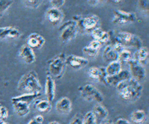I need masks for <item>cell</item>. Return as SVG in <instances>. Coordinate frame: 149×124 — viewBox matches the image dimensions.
<instances>
[{
    "label": "cell",
    "mask_w": 149,
    "mask_h": 124,
    "mask_svg": "<svg viewBox=\"0 0 149 124\" xmlns=\"http://www.w3.org/2000/svg\"><path fill=\"white\" fill-rule=\"evenodd\" d=\"M116 89L119 97L129 102L137 101L141 97L143 90L140 83L132 77L118 83Z\"/></svg>",
    "instance_id": "cell-1"
},
{
    "label": "cell",
    "mask_w": 149,
    "mask_h": 124,
    "mask_svg": "<svg viewBox=\"0 0 149 124\" xmlns=\"http://www.w3.org/2000/svg\"><path fill=\"white\" fill-rule=\"evenodd\" d=\"M17 89L22 94L40 93L42 86L37 72L31 70L23 74L18 81Z\"/></svg>",
    "instance_id": "cell-2"
},
{
    "label": "cell",
    "mask_w": 149,
    "mask_h": 124,
    "mask_svg": "<svg viewBox=\"0 0 149 124\" xmlns=\"http://www.w3.org/2000/svg\"><path fill=\"white\" fill-rule=\"evenodd\" d=\"M40 96L41 93L22 94L21 95L13 97L11 99V103L14 111L20 116L27 115L30 111V104Z\"/></svg>",
    "instance_id": "cell-3"
},
{
    "label": "cell",
    "mask_w": 149,
    "mask_h": 124,
    "mask_svg": "<svg viewBox=\"0 0 149 124\" xmlns=\"http://www.w3.org/2000/svg\"><path fill=\"white\" fill-rule=\"evenodd\" d=\"M66 56L63 53H60L48 60V71L52 78L59 79L63 76L66 67Z\"/></svg>",
    "instance_id": "cell-4"
},
{
    "label": "cell",
    "mask_w": 149,
    "mask_h": 124,
    "mask_svg": "<svg viewBox=\"0 0 149 124\" xmlns=\"http://www.w3.org/2000/svg\"><path fill=\"white\" fill-rule=\"evenodd\" d=\"M74 20L76 21L79 30L83 32L91 33L95 29L99 28L100 19L96 15H90L86 17L74 16Z\"/></svg>",
    "instance_id": "cell-5"
},
{
    "label": "cell",
    "mask_w": 149,
    "mask_h": 124,
    "mask_svg": "<svg viewBox=\"0 0 149 124\" xmlns=\"http://www.w3.org/2000/svg\"><path fill=\"white\" fill-rule=\"evenodd\" d=\"M78 90L80 96L87 101H95L101 104L104 100L101 92L91 83H86L79 87Z\"/></svg>",
    "instance_id": "cell-6"
},
{
    "label": "cell",
    "mask_w": 149,
    "mask_h": 124,
    "mask_svg": "<svg viewBox=\"0 0 149 124\" xmlns=\"http://www.w3.org/2000/svg\"><path fill=\"white\" fill-rule=\"evenodd\" d=\"M114 39L124 47H134L137 49L142 46L141 39L129 32L119 31L116 34Z\"/></svg>",
    "instance_id": "cell-7"
},
{
    "label": "cell",
    "mask_w": 149,
    "mask_h": 124,
    "mask_svg": "<svg viewBox=\"0 0 149 124\" xmlns=\"http://www.w3.org/2000/svg\"><path fill=\"white\" fill-rule=\"evenodd\" d=\"M59 30L60 31L59 38L64 43L71 41L79 32L76 23L74 20H69L64 23Z\"/></svg>",
    "instance_id": "cell-8"
},
{
    "label": "cell",
    "mask_w": 149,
    "mask_h": 124,
    "mask_svg": "<svg viewBox=\"0 0 149 124\" xmlns=\"http://www.w3.org/2000/svg\"><path fill=\"white\" fill-rule=\"evenodd\" d=\"M136 18V14L133 12L116 9L113 11L112 22L118 25H124L135 21Z\"/></svg>",
    "instance_id": "cell-9"
},
{
    "label": "cell",
    "mask_w": 149,
    "mask_h": 124,
    "mask_svg": "<svg viewBox=\"0 0 149 124\" xmlns=\"http://www.w3.org/2000/svg\"><path fill=\"white\" fill-rule=\"evenodd\" d=\"M129 67V73L132 78L138 82L143 81L146 76V71L144 65H141L133 59L128 63Z\"/></svg>",
    "instance_id": "cell-10"
},
{
    "label": "cell",
    "mask_w": 149,
    "mask_h": 124,
    "mask_svg": "<svg viewBox=\"0 0 149 124\" xmlns=\"http://www.w3.org/2000/svg\"><path fill=\"white\" fill-rule=\"evenodd\" d=\"M66 65L74 70H79L86 67L88 64V60L85 57L74 54L66 57Z\"/></svg>",
    "instance_id": "cell-11"
},
{
    "label": "cell",
    "mask_w": 149,
    "mask_h": 124,
    "mask_svg": "<svg viewBox=\"0 0 149 124\" xmlns=\"http://www.w3.org/2000/svg\"><path fill=\"white\" fill-rule=\"evenodd\" d=\"M131 77L127 70H122L118 74L112 76H107L105 79V84L107 85L116 86L120 82L125 81Z\"/></svg>",
    "instance_id": "cell-12"
},
{
    "label": "cell",
    "mask_w": 149,
    "mask_h": 124,
    "mask_svg": "<svg viewBox=\"0 0 149 124\" xmlns=\"http://www.w3.org/2000/svg\"><path fill=\"white\" fill-rule=\"evenodd\" d=\"M45 17L49 23L55 25L61 22L63 17V14L59 9L51 7L46 11Z\"/></svg>",
    "instance_id": "cell-13"
},
{
    "label": "cell",
    "mask_w": 149,
    "mask_h": 124,
    "mask_svg": "<svg viewBox=\"0 0 149 124\" xmlns=\"http://www.w3.org/2000/svg\"><path fill=\"white\" fill-rule=\"evenodd\" d=\"M55 83L53 78L49 75H47L45 78L44 85V94L47 100L49 102H52L55 96Z\"/></svg>",
    "instance_id": "cell-14"
},
{
    "label": "cell",
    "mask_w": 149,
    "mask_h": 124,
    "mask_svg": "<svg viewBox=\"0 0 149 124\" xmlns=\"http://www.w3.org/2000/svg\"><path fill=\"white\" fill-rule=\"evenodd\" d=\"M45 42V38L41 34L33 32L30 34L26 39V44L29 47L34 49H40Z\"/></svg>",
    "instance_id": "cell-15"
},
{
    "label": "cell",
    "mask_w": 149,
    "mask_h": 124,
    "mask_svg": "<svg viewBox=\"0 0 149 124\" xmlns=\"http://www.w3.org/2000/svg\"><path fill=\"white\" fill-rule=\"evenodd\" d=\"M19 55V57L27 64H31L36 61V54L33 49L26 44L20 47Z\"/></svg>",
    "instance_id": "cell-16"
},
{
    "label": "cell",
    "mask_w": 149,
    "mask_h": 124,
    "mask_svg": "<svg viewBox=\"0 0 149 124\" xmlns=\"http://www.w3.org/2000/svg\"><path fill=\"white\" fill-rule=\"evenodd\" d=\"M88 77L93 80H95L105 84V79L107 76L105 67H91L87 71Z\"/></svg>",
    "instance_id": "cell-17"
},
{
    "label": "cell",
    "mask_w": 149,
    "mask_h": 124,
    "mask_svg": "<svg viewBox=\"0 0 149 124\" xmlns=\"http://www.w3.org/2000/svg\"><path fill=\"white\" fill-rule=\"evenodd\" d=\"M71 100L67 97H62L59 99L55 104L56 111L61 114H68L72 110Z\"/></svg>",
    "instance_id": "cell-18"
},
{
    "label": "cell",
    "mask_w": 149,
    "mask_h": 124,
    "mask_svg": "<svg viewBox=\"0 0 149 124\" xmlns=\"http://www.w3.org/2000/svg\"><path fill=\"white\" fill-rule=\"evenodd\" d=\"M102 44L97 41L93 40L87 45L83 48V52L90 57H95L98 54Z\"/></svg>",
    "instance_id": "cell-19"
},
{
    "label": "cell",
    "mask_w": 149,
    "mask_h": 124,
    "mask_svg": "<svg viewBox=\"0 0 149 124\" xmlns=\"http://www.w3.org/2000/svg\"><path fill=\"white\" fill-rule=\"evenodd\" d=\"M21 35L19 29L13 26L0 27V38H17Z\"/></svg>",
    "instance_id": "cell-20"
},
{
    "label": "cell",
    "mask_w": 149,
    "mask_h": 124,
    "mask_svg": "<svg viewBox=\"0 0 149 124\" xmlns=\"http://www.w3.org/2000/svg\"><path fill=\"white\" fill-rule=\"evenodd\" d=\"M91 37L95 40L100 42L101 44L106 43L111 40V35L109 32L102 30L100 27L95 29L91 32Z\"/></svg>",
    "instance_id": "cell-21"
},
{
    "label": "cell",
    "mask_w": 149,
    "mask_h": 124,
    "mask_svg": "<svg viewBox=\"0 0 149 124\" xmlns=\"http://www.w3.org/2000/svg\"><path fill=\"white\" fill-rule=\"evenodd\" d=\"M133 60L144 65L147 64L148 59V50L146 46H141L134 53Z\"/></svg>",
    "instance_id": "cell-22"
},
{
    "label": "cell",
    "mask_w": 149,
    "mask_h": 124,
    "mask_svg": "<svg viewBox=\"0 0 149 124\" xmlns=\"http://www.w3.org/2000/svg\"><path fill=\"white\" fill-rule=\"evenodd\" d=\"M34 108L41 113H48L52 109L51 103L46 99H36L33 102Z\"/></svg>",
    "instance_id": "cell-23"
},
{
    "label": "cell",
    "mask_w": 149,
    "mask_h": 124,
    "mask_svg": "<svg viewBox=\"0 0 149 124\" xmlns=\"http://www.w3.org/2000/svg\"><path fill=\"white\" fill-rule=\"evenodd\" d=\"M103 59L108 63L117 61L118 59V53L116 52L110 45L105 46L102 53Z\"/></svg>",
    "instance_id": "cell-24"
},
{
    "label": "cell",
    "mask_w": 149,
    "mask_h": 124,
    "mask_svg": "<svg viewBox=\"0 0 149 124\" xmlns=\"http://www.w3.org/2000/svg\"><path fill=\"white\" fill-rule=\"evenodd\" d=\"M130 118L134 124H143L147 120V114L143 110H136L130 114Z\"/></svg>",
    "instance_id": "cell-25"
},
{
    "label": "cell",
    "mask_w": 149,
    "mask_h": 124,
    "mask_svg": "<svg viewBox=\"0 0 149 124\" xmlns=\"http://www.w3.org/2000/svg\"><path fill=\"white\" fill-rule=\"evenodd\" d=\"M92 111L95 115L97 119H100L102 121H105L108 116V111L107 109L100 103L96 104L93 107Z\"/></svg>",
    "instance_id": "cell-26"
},
{
    "label": "cell",
    "mask_w": 149,
    "mask_h": 124,
    "mask_svg": "<svg viewBox=\"0 0 149 124\" xmlns=\"http://www.w3.org/2000/svg\"><path fill=\"white\" fill-rule=\"evenodd\" d=\"M122 70V64L119 61H114L108 63L105 67V71L107 76H112Z\"/></svg>",
    "instance_id": "cell-27"
},
{
    "label": "cell",
    "mask_w": 149,
    "mask_h": 124,
    "mask_svg": "<svg viewBox=\"0 0 149 124\" xmlns=\"http://www.w3.org/2000/svg\"><path fill=\"white\" fill-rule=\"evenodd\" d=\"M132 56L130 51L127 49H123L118 53V59L119 61L121 64L122 63H128L132 59Z\"/></svg>",
    "instance_id": "cell-28"
},
{
    "label": "cell",
    "mask_w": 149,
    "mask_h": 124,
    "mask_svg": "<svg viewBox=\"0 0 149 124\" xmlns=\"http://www.w3.org/2000/svg\"><path fill=\"white\" fill-rule=\"evenodd\" d=\"M97 119L92 111H88L83 116V124H97Z\"/></svg>",
    "instance_id": "cell-29"
},
{
    "label": "cell",
    "mask_w": 149,
    "mask_h": 124,
    "mask_svg": "<svg viewBox=\"0 0 149 124\" xmlns=\"http://www.w3.org/2000/svg\"><path fill=\"white\" fill-rule=\"evenodd\" d=\"M13 1L0 0V14L5 12L13 3Z\"/></svg>",
    "instance_id": "cell-30"
},
{
    "label": "cell",
    "mask_w": 149,
    "mask_h": 124,
    "mask_svg": "<svg viewBox=\"0 0 149 124\" xmlns=\"http://www.w3.org/2000/svg\"><path fill=\"white\" fill-rule=\"evenodd\" d=\"M25 5L27 7L32 8V9H36L38 8L40 5L41 3V1H37V0H29L25 1Z\"/></svg>",
    "instance_id": "cell-31"
},
{
    "label": "cell",
    "mask_w": 149,
    "mask_h": 124,
    "mask_svg": "<svg viewBox=\"0 0 149 124\" xmlns=\"http://www.w3.org/2000/svg\"><path fill=\"white\" fill-rule=\"evenodd\" d=\"M69 124H83V116L79 114H75L70 120Z\"/></svg>",
    "instance_id": "cell-32"
},
{
    "label": "cell",
    "mask_w": 149,
    "mask_h": 124,
    "mask_svg": "<svg viewBox=\"0 0 149 124\" xmlns=\"http://www.w3.org/2000/svg\"><path fill=\"white\" fill-rule=\"evenodd\" d=\"M44 117L41 115H37L33 117L27 124H42Z\"/></svg>",
    "instance_id": "cell-33"
},
{
    "label": "cell",
    "mask_w": 149,
    "mask_h": 124,
    "mask_svg": "<svg viewBox=\"0 0 149 124\" xmlns=\"http://www.w3.org/2000/svg\"><path fill=\"white\" fill-rule=\"evenodd\" d=\"M49 2L51 7L59 9L65 3L66 1L64 0H51L49 1Z\"/></svg>",
    "instance_id": "cell-34"
},
{
    "label": "cell",
    "mask_w": 149,
    "mask_h": 124,
    "mask_svg": "<svg viewBox=\"0 0 149 124\" xmlns=\"http://www.w3.org/2000/svg\"><path fill=\"white\" fill-rule=\"evenodd\" d=\"M8 117V111L7 108L3 106L0 111V119L4 121Z\"/></svg>",
    "instance_id": "cell-35"
},
{
    "label": "cell",
    "mask_w": 149,
    "mask_h": 124,
    "mask_svg": "<svg viewBox=\"0 0 149 124\" xmlns=\"http://www.w3.org/2000/svg\"><path fill=\"white\" fill-rule=\"evenodd\" d=\"M112 124H132L128 120L123 118H119Z\"/></svg>",
    "instance_id": "cell-36"
},
{
    "label": "cell",
    "mask_w": 149,
    "mask_h": 124,
    "mask_svg": "<svg viewBox=\"0 0 149 124\" xmlns=\"http://www.w3.org/2000/svg\"><path fill=\"white\" fill-rule=\"evenodd\" d=\"M148 3L147 1H139L140 7L144 10L148 11Z\"/></svg>",
    "instance_id": "cell-37"
},
{
    "label": "cell",
    "mask_w": 149,
    "mask_h": 124,
    "mask_svg": "<svg viewBox=\"0 0 149 124\" xmlns=\"http://www.w3.org/2000/svg\"><path fill=\"white\" fill-rule=\"evenodd\" d=\"M99 124H112V123H111L109 121H103L102 122H101Z\"/></svg>",
    "instance_id": "cell-38"
},
{
    "label": "cell",
    "mask_w": 149,
    "mask_h": 124,
    "mask_svg": "<svg viewBox=\"0 0 149 124\" xmlns=\"http://www.w3.org/2000/svg\"><path fill=\"white\" fill-rule=\"evenodd\" d=\"M48 124H61L59 122L55 121H51L49 122L48 123Z\"/></svg>",
    "instance_id": "cell-39"
},
{
    "label": "cell",
    "mask_w": 149,
    "mask_h": 124,
    "mask_svg": "<svg viewBox=\"0 0 149 124\" xmlns=\"http://www.w3.org/2000/svg\"><path fill=\"white\" fill-rule=\"evenodd\" d=\"M3 107V105H2V104L0 103V111H1V108H2V107Z\"/></svg>",
    "instance_id": "cell-40"
},
{
    "label": "cell",
    "mask_w": 149,
    "mask_h": 124,
    "mask_svg": "<svg viewBox=\"0 0 149 124\" xmlns=\"http://www.w3.org/2000/svg\"><path fill=\"white\" fill-rule=\"evenodd\" d=\"M1 124H10V123H8V122H3L2 123H1Z\"/></svg>",
    "instance_id": "cell-41"
},
{
    "label": "cell",
    "mask_w": 149,
    "mask_h": 124,
    "mask_svg": "<svg viewBox=\"0 0 149 124\" xmlns=\"http://www.w3.org/2000/svg\"><path fill=\"white\" fill-rule=\"evenodd\" d=\"M4 121H3L2 120H1V119H0V124H1V123H2Z\"/></svg>",
    "instance_id": "cell-42"
}]
</instances>
